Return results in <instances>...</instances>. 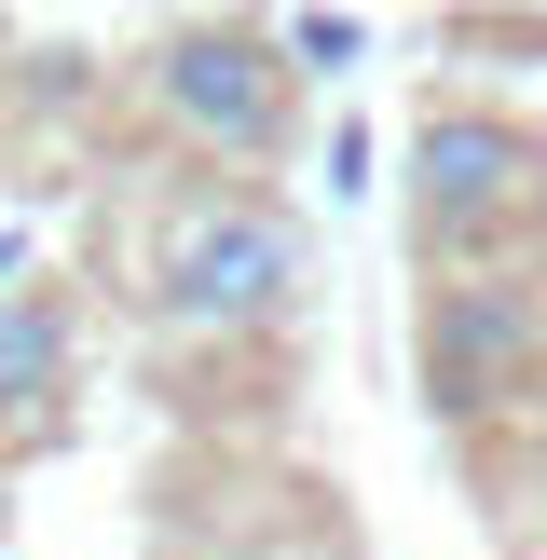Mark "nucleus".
I'll return each mask as SVG.
<instances>
[{"instance_id": "obj_7", "label": "nucleus", "mask_w": 547, "mask_h": 560, "mask_svg": "<svg viewBox=\"0 0 547 560\" xmlns=\"http://www.w3.org/2000/svg\"><path fill=\"white\" fill-rule=\"evenodd\" d=\"M274 55H288V82H301V69H356L370 27H356V14H288V27H274Z\"/></svg>"}, {"instance_id": "obj_1", "label": "nucleus", "mask_w": 547, "mask_h": 560, "mask_svg": "<svg viewBox=\"0 0 547 560\" xmlns=\"http://www.w3.org/2000/svg\"><path fill=\"white\" fill-rule=\"evenodd\" d=\"M137 301L151 328L178 342H260L315 301V233H301L274 191H233V178H191L137 219Z\"/></svg>"}, {"instance_id": "obj_3", "label": "nucleus", "mask_w": 547, "mask_h": 560, "mask_svg": "<svg viewBox=\"0 0 547 560\" xmlns=\"http://www.w3.org/2000/svg\"><path fill=\"white\" fill-rule=\"evenodd\" d=\"M137 96H151L164 137H191V151H219V164H260L274 137H288V96H301V82H288V55H274V27L191 14V27H164V42H151Z\"/></svg>"}, {"instance_id": "obj_5", "label": "nucleus", "mask_w": 547, "mask_h": 560, "mask_svg": "<svg viewBox=\"0 0 547 560\" xmlns=\"http://www.w3.org/2000/svg\"><path fill=\"white\" fill-rule=\"evenodd\" d=\"M69 370H82V301L55 288H0V452L69 438Z\"/></svg>"}, {"instance_id": "obj_4", "label": "nucleus", "mask_w": 547, "mask_h": 560, "mask_svg": "<svg viewBox=\"0 0 547 560\" xmlns=\"http://www.w3.org/2000/svg\"><path fill=\"white\" fill-rule=\"evenodd\" d=\"M534 355H547V301L520 273H452L424 301V397H438V424H479L492 397H520Z\"/></svg>"}, {"instance_id": "obj_2", "label": "nucleus", "mask_w": 547, "mask_h": 560, "mask_svg": "<svg viewBox=\"0 0 547 560\" xmlns=\"http://www.w3.org/2000/svg\"><path fill=\"white\" fill-rule=\"evenodd\" d=\"M410 246L452 273H520L547 246V137L479 96H438L410 124Z\"/></svg>"}, {"instance_id": "obj_8", "label": "nucleus", "mask_w": 547, "mask_h": 560, "mask_svg": "<svg viewBox=\"0 0 547 560\" xmlns=\"http://www.w3.org/2000/svg\"><path fill=\"white\" fill-rule=\"evenodd\" d=\"M0 534H14V506H0Z\"/></svg>"}, {"instance_id": "obj_6", "label": "nucleus", "mask_w": 547, "mask_h": 560, "mask_svg": "<svg viewBox=\"0 0 547 560\" xmlns=\"http://www.w3.org/2000/svg\"><path fill=\"white\" fill-rule=\"evenodd\" d=\"M233 560H356V534H342V520H315V492H288V520H260Z\"/></svg>"}]
</instances>
